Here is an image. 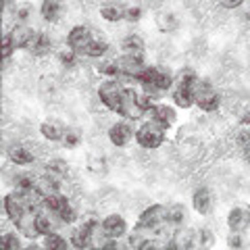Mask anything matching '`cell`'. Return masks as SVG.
<instances>
[{"instance_id":"obj_1","label":"cell","mask_w":250,"mask_h":250,"mask_svg":"<svg viewBox=\"0 0 250 250\" xmlns=\"http://www.w3.org/2000/svg\"><path fill=\"white\" fill-rule=\"evenodd\" d=\"M98 98L108 111L117 115L123 113V88L115 80H106L98 85Z\"/></svg>"},{"instance_id":"obj_2","label":"cell","mask_w":250,"mask_h":250,"mask_svg":"<svg viewBox=\"0 0 250 250\" xmlns=\"http://www.w3.org/2000/svg\"><path fill=\"white\" fill-rule=\"evenodd\" d=\"M165 223H167V207L165 205H152L140 215L136 231H142V233L146 231V236H148V233H152L156 228H161V225H165Z\"/></svg>"},{"instance_id":"obj_3","label":"cell","mask_w":250,"mask_h":250,"mask_svg":"<svg viewBox=\"0 0 250 250\" xmlns=\"http://www.w3.org/2000/svg\"><path fill=\"white\" fill-rule=\"evenodd\" d=\"M136 140H138L140 146L146 148V150H154V148H159L163 142H165V127L150 119L136 131Z\"/></svg>"},{"instance_id":"obj_4","label":"cell","mask_w":250,"mask_h":250,"mask_svg":"<svg viewBox=\"0 0 250 250\" xmlns=\"http://www.w3.org/2000/svg\"><path fill=\"white\" fill-rule=\"evenodd\" d=\"M192 90H194V103H196L202 111L213 113L219 108V104H221V98H219V94L213 90V85L208 82L196 80V83L192 85Z\"/></svg>"},{"instance_id":"obj_5","label":"cell","mask_w":250,"mask_h":250,"mask_svg":"<svg viewBox=\"0 0 250 250\" xmlns=\"http://www.w3.org/2000/svg\"><path fill=\"white\" fill-rule=\"evenodd\" d=\"M117 67H119V73L125 77H138V73L146 67L144 62V54H123V57L117 61Z\"/></svg>"},{"instance_id":"obj_6","label":"cell","mask_w":250,"mask_h":250,"mask_svg":"<svg viewBox=\"0 0 250 250\" xmlns=\"http://www.w3.org/2000/svg\"><path fill=\"white\" fill-rule=\"evenodd\" d=\"M27 205H25V200H23L21 196V192H13V194H6L4 196V213L11 217V221L17 223L19 219L27 213Z\"/></svg>"},{"instance_id":"obj_7","label":"cell","mask_w":250,"mask_h":250,"mask_svg":"<svg viewBox=\"0 0 250 250\" xmlns=\"http://www.w3.org/2000/svg\"><path fill=\"white\" fill-rule=\"evenodd\" d=\"M138 96L140 94L134 88H123V113L121 117H127L131 121H138L144 115V111L138 106Z\"/></svg>"},{"instance_id":"obj_8","label":"cell","mask_w":250,"mask_h":250,"mask_svg":"<svg viewBox=\"0 0 250 250\" xmlns=\"http://www.w3.org/2000/svg\"><path fill=\"white\" fill-rule=\"evenodd\" d=\"M103 233H104V238L119 240L127 233V223H125V219L121 215H108L103 221Z\"/></svg>"},{"instance_id":"obj_9","label":"cell","mask_w":250,"mask_h":250,"mask_svg":"<svg viewBox=\"0 0 250 250\" xmlns=\"http://www.w3.org/2000/svg\"><path fill=\"white\" fill-rule=\"evenodd\" d=\"M228 228L231 231H246L250 228V208L248 207H233L228 215Z\"/></svg>"},{"instance_id":"obj_10","label":"cell","mask_w":250,"mask_h":250,"mask_svg":"<svg viewBox=\"0 0 250 250\" xmlns=\"http://www.w3.org/2000/svg\"><path fill=\"white\" fill-rule=\"evenodd\" d=\"M92 40H94V34H92V29L85 25H75L67 36V44L71 46V48H75L77 52H82Z\"/></svg>"},{"instance_id":"obj_11","label":"cell","mask_w":250,"mask_h":250,"mask_svg":"<svg viewBox=\"0 0 250 250\" xmlns=\"http://www.w3.org/2000/svg\"><path fill=\"white\" fill-rule=\"evenodd\" d=\"M134 134L136 131L129 127V123H115V125H111V129H108V140H111L113 146L123 148L131 142Z\"/></svg>"},{"instance_id":"obj_12","label":"cell","mask_w":250,"mask_h":250,"mask_svg":"<svg viewBox=\"0 0 250 250\" xmlns=\"http://www.w3.org/2000/svg\"><path fill=\"white\" fill-rule=\"evenodd\" d=\"M34 36H36V31L31 29L29 25H25V23H17V25L11 29V34H9L15 48H27Z\"/></svg>"},{"instance_id":"obj_13","label":"cell","mask_w":250,"mask_h":250,"mask_svg":"<svg viewBox=\"0 0 250 250\" xmlns=\"http://www.w3.org/2000/svg\"><path fill=\"white\" fill-rule=\"evenodd\" d=\"M192 207L200 215H208L213 210V196H210L208 188H198L192 196Z\"/></svg>"},{"instance_id":"obj_14","label":"cell","mask_w":250,"mask_h":250,"mask_svg":"<svg viewBox=\"0 0 250 250\" xmlns=\"http://www.w3.org/2000/svg\"><path fill=\"white\" fill-rule=\"evenodd\" d=\"M52 48V40L50 36L46 34V31H36V36L31 38V42L27 46V50L31 54H36V57H44V54H48Z\"/></svg>"},{"instance_id":"obj_15","label":"cell","mask_w":250,"mask_h":250,"mask_svg":"<svg viewBox=\"0 0 250 250\" xmlns=\"http://www.w3.org/2000/svg\"><path fill=\"white\" fill-rule=\"evenodd\" d=\"M150 117H152V121L163 125L165 129L175 123V111L171 106H167V104H154L150 108Z\"/></svg>"},{"instance_id":"obj_16","label":"cell","mask_w":250,"mask_h":250,"mask_svg":"<svg viewBox=\"0 0 250 250\" xmlns=\"http://www.w3.org/2000/svg\"><path fill=\"white\" fill-rule=\"evenodd\" d=\"M17 229L23 233L25 238H29V240H34V238H38V236H42L40 231H38V225H36V213L34 210H27L25 215H23L17 223Z\"/></svg>"},{"instance_id":"obj_17","label":"cell","mask_w":250,"mask_h":250,"mask_svg":"<svg viewBox=\"0 0 250 250\" xmlns=\"http://www.w3.org/2000/svg\"><path fill=\"white\" fill-rule=\"evenodd\" d=\"M62 9H65V0H42V6H40V15L46 21H59Z\"/></svg>"},{"instance_id":"obj_18","label":"cell","mask_w":250,"mask_h":250,"mask_svg":"<svg viewBox=\"0 0 250 250\" xmlns=\"http://www.w3.org/2000/svg\"><path fill=\"white\" fill-rule=\"evenodd\" d=\"M69 242H71L75 248H90V246H94V231L83 223L82 228L73 229L71 240H69Z\"/></svg>"},{"instance_id":"obj_19","label":"cell","mask_w":250,"mask_h":250,"mask_svg":"<svg viewBox=\"0 0 250 250\" xmlns=\"http://www.w3.org/2000/svg\"><path fill=\"white\" fill-rule=\"evenodd\" d=\"M100 17H103L104 21L117 23V21L125 19V9L121 4H117V2H106V4L100 6Z\"/></svg>"},{"instance_id":"obj_20","label":"cell","mask_w":250,"mask_h":250,"mask_svg":"<svg viewBox=\"0 0 250 250\" xmlns=\"http://www.w3.org/2000/svg\"><path fill=\"white\" fill-rule=\"evenodd\" d=\"M123 54H144V40L138 34H129L121 42Z\"/></svg>"},{"instance_id":"obj_21","label":"cell","mask_w":250,"mask_h":250,"mask_svg":"<svg viewBox=\"0 0 250 250\" xmlns=\"http://www.w3.org/2000/svg\"><path fill=\"white\" fill-rule=\"evenodd\" d=\"M173 100L179 108H190L192 104H196L194 103V90L188 85H177L173 90Z\"/></svg>"},{"instance_id":"obj_22","label":"cell","mask_w":250,"mask_h":250,"mask_svg":"<svg viewBox=\"0 0 250 250\" xmlns=\"http://www.w3.org/2000/svg\"><path fill=\"white\" fill-rule=\"evenodd\" d=\"M9 159L15 163V165H31V163H34V154H31L25 146L15 144L9 148Z\"/></svg>"},{"instance_id":"obj_23","label":"cell","mask_w":250,"mask_h":250,"mask_svg":"<svg viewBox=\"0 0 250 250\" xmlns=\"http://www.w3.org/2000/svg\"><path fill=\"white\" fill-rule=\"evenodd\" d=\"M71 202L67 200V196H62L61 192H52V194H48V196H44V207L48 208V210H52V213H61L62 208H67Z\"/></svg>"},{"instance_id":"obj_24","label":"cell","mask_w":250,"mask_h":250,"mask_svg":"<svg viewBox=\"0 0 250 250\" xmlns=\"http://www.w3.org/2000/svg\"><path fill=\"white\" fill-rule=\"evenodd\" d=\"M186 217H188V210H186L184 205H179V202L167 207V225H171V228H177V225H182L186 221Z\"/></svg>"},{"instance_id":"obj_25","label":"cell","mask_w":250,"mask_h":250,"mask_svg":"<svg viewBox=\"0 0 250 250\" xmlns=\"http://www.w3.org/2000/svg\"><path fill=\"white\" fill-rule=\"evenodd\" d=\"M40 134L46 140H50V142H59V140H62V136H65V129H62L59 123H54V121H44L40 125Z\"/></svg>"},{"instance_id":"obj_26","label":"cell","mask_w":250,"mask_h":250,"mask_svg":"<svg viewBox=\"0 0 250 250\" xmlns=\"http://www.w3.org/2000/svg\"><path fill=\"white\" fill-rule=\"evenodd\" d=\"M106 50H108V44L104 40H96V38H94V40L82 50V54H85V57H90V59H100L106 54Z\"/></svg>"},{"instance_id":"obj_27","label":"cell","mask_w":250,"mask_h":250,"mask_svg":"<svg viewBox=\"0 0 250 250\" xmlns=\"http://www.w3.org/2000/svg\"><path fill=\"white\" fill-rule=\"evenodd\" d=\"M46 171L54 177H65L69 173V165H67V161H62V159H52L46 163Z\"/></svg>"},{"instance_id":"obj_28","label":"cell","mask_w":250,"mask_h":250,"mask_svg":"<svg viewBox=\"0 0 250 250\" xmlns=\"http://www.w3.org/2000/svg\"><path fill=\"white\" fill-rule=\"evenodd\" d=\"M44 248H48V250H65L67 248V240L59 236V233H46L44 236Z\"/></svg>"},{"instance_id":"obj_29","label":"cell","mask_w":250,"mask_h":250,"mask_svg":"<svg viewBox=\"0 0 250 250\" xmlns=\"http://www.w3.org/2000/svg\"><path fill=\"white\" fill-rule=\"evenodd\" d=\"M236 142H238V146L242 148V150L250 146V125L248 123H242L240 121L238 129H236Z\"/></svg>"},{"instance_id":"obj_30","label":"cell","mask_w":250,"mask_h":250,"mask_svg":"<svg viewBox=\"0 0 250 250\" xmlns=\"http://www.w3.org/2000/svg\"><path fill=\"white\" fill-rule=\"evenodd\" d=\"M196 73L192 71V69H184V71H179L177 77H173V83L177 85H188V88H192L194 83H196Z\"/></svg>"},{"instance_id":"obj_31","label":"cell","mask_w":250,"mask_h":250,"mask_svg":"<svg viewBox=\"0 0 250 250\" xmlns=\"http://www.w3.org/2000/svg\"><path fill=\"white\" fill-rule=\"evenodd\" d=\"M88 169L92 171L94 175H104V173H106V161L100 159V156H90Z\"/></svg>"},{"instance_id":"obj_32","label":"cell","mask_w":250,"mask_h":250,"mask_svg":"<svg viewBox=\"0 0 250 250\" xmlns=\"http://www.w3.org/2000/svg\"><path fill=\"white\" fill-rule=\"evenodd\" d=\"M98 73H103L106 77H117L119 73V67H117V61H103L98 65Z\"/></svg>"},{"instance_id":"obj_33","label":"cell","mask_w":250,"mask_h":250,"mask_svg":"<svg viewBox=\"0 0 250 250\" xmlns=\"http://www.w3.org/2000/svg\"><path fill=\"white\" fill-rule=\"evenodd\" d=\"M36 182H38V179L31 177V175H27V173H21V175L15 177V186H17V190H21V192L36 188Z\"/></svg>"},{"instance_id":"obj_34","label":"cell","mask_w":250,"mask_h":250,"mask_svg":"<svg viewBox=\"0 0 250 250\" xmlns=\"http://www.w3.org/2000/svg\"><path fill=\"white\" fill-rule=\"evenodd\" d=\"M75 54H77V50L71 48V46H67V48H62V50L59 52V61H61L65 67H73V65H75V59H77Z\"/></svg>"},{"instance_id":"obj_35","label":"cell","mask_w":250,"mask_h":250,"mask_svg":"<svg viewBox=\"0 0 250 250\" xmlns=\"http://www.w3.org/2000/svg\"><path fill=\"white\" fill-rule=\"evenodd\" d=\"M61 142L65 144L67 148H77V146H80V142H82V136L77 134L75 129H65V136H62Z\"/></svg>"},{"instance_id":"obj_36","label":"cell","mask_w":250,"mask_h":250,"mask_svg":"<svg viewBox=\"0 0 250 250\" xmlns=\"http://www.w3.org/2000/svg\"><path fill=\"white\" fill-rule=\"evenodd\" d=\"M0 244H2V248H6V250H19L21 240L17 238V233H4L2 240H0Z\"/></svg>"},{"instance_id":"obj_37","label":"cell","mask_w":250,"mask_h":250,"mask_svg":"<svg viewBox=\"0 0 250 250\" xmlns=\"http://www.w3.org/2000/svg\"><path fill=\"white\" fill-rule=\"evenodd\" d=\"M156 23H159V27L163 31H171L177 27V19L173 15H161V17H156Z\"/></svg>"},{"instance_id":"obj_38","label":"cell","mask_w":250,"mask_h":250,"mask_svg":"<svg viewBox=\"0 0 250 250\" xmlns=\"http://www.w3.org/2000/svg\"><path fill=\"white\" fill-rule=\"evenodd\" d=\"M36 225H38V231H40L42 236H46V233L52 231V221H50V217H46V215H38L36 213Z\"/></svg>"},{"instance_id":"obj_39","label":"cell","mask_w":250,"mask_h":250,"mask_svg":"<svg viewBox=\"0 0 250 250\" xmlns=\"http://www.w3.org/2000/svg\"><path fill=\"white\" fill-rule=\"evenodd\" d=\"M154 104H156V103H154V96H152L150 92H146V94H140V96H138V106L142 108L144 113H150V108H152Z\"/></svg>"},{"instance_id":"obj_40","label":"cell","mask_w":250,"mask_h":250,"mask_svg":"<svg viewBox=\"0 0 250 250\" xmlns=\"http://www.w3.org/2000/svg\"><path fill=\"white\" fill-rule=\"evenodd\" d=\"M59 217H61V221H62V223H73L75 219H77V210H75L71 205H69L67 208H62V210H61Z\"/></svg>"},{"instance_id":"obj_41","label":"cell","mask_w":250,"mask_h":250,"mask_svg":"<svg viewBox=\"0 0 250 250\" xmlns=\"http://www.w3.org/2000/svg\"><path fill=\"white\" fill-rule=\"evenodd\" d=\"M125 19L129 23L140 21L142 19V9H140V6H127V9H125Z\"/></svg>"},{"instance_id":"obj_42","label":"cell","mask_w":250,"mask_h":250,"mask_svg":"<svg viewBox=\"0 0 250 250\" xmlns=\"http://www.w3.org/2000/svg\"><path fill=\"white\" fill-rule=\"evenodd\" d=\"M15 15H17V19L21 23H25L29 19V15H31V6L29 4H17L15 6Z\"/></svg>"},{"instance_id":"obj_43","label":"cell","mask_w":250,"mask_h":250,"mask_svg":"<svg viewBox=\"0 0 250 250\" xmlns=\"http://www.w3.org/2000/svg\"><path fill=\"white\" fill-rule=\"evenodd\" d=\"M13 50H17V48H15V46H13V42H11L9 34H6V36L2 38V57H4V61H9V59H11Z\"/></svg>"},{"instance_id":"obj_44","label":"cell","mask_w":250,"mask_h":250,"mask_svg":"<svg viewBox=\"0 0 250 250\" xmlns=\"http://www.w3.org/2000/svg\"><path fill=\"white\" fill-rule=\"evenodd\" d=\"M244 242H242V233L240 231H231V236L228 238V246H231V248H240Z\"/></svg>"},{"instance_id":"obj_45","label":"cell","mask_w":250,"mask_h":250,"mask_svg":"<svg viewBox=\"0 0 250 250\" xmlns=\"http://www.w3.org/2000/svg\"><path fill=\"white\" fill-rule=\"evenodd\" d=\"M242 2H244V0H221V6L223 9H238Z\"/></svg>"},{"instance_id":"obj_46","label":"cell","mask_w":250,"mask_h":250,"mask_svg":"<svg viewBox=\"0 0 250 250\" xmlns=\"http://www.w3.org/2000/svg\"><path fill=\"white\" fill-rule=\"evenodd\" d=\"M2 2H4V11H6V13H9L13 6H15V0H2Z\"/></svg>"},{"instance_id":"obj_47","label":"cell","mask_w":250,"mask_h":250,"mask_svg":"<svg viewBox=\"0 0 250 250\" xmlns=\"http://www.w3.org/2000/svg\"><path fill=\"white\" fill-rule=\"evenodd\" d=\"M242 123H248L250 125V113H246L244 117H242Z\"/></svg>"},{"instance_id":"obj_48","label":"cell","mask_w":250,"mask_h":250,"mask_svg":"<svg viewBox=\"0 0 250 250\" xmlns=\"http://www.w3.org/2000/svg\"><path fill=\"white\" fill-rule=\"evenodd\" d=\"M244 156H246V161L250 163V146H248V148H244Z\"/></svg>"}]
</instances>
